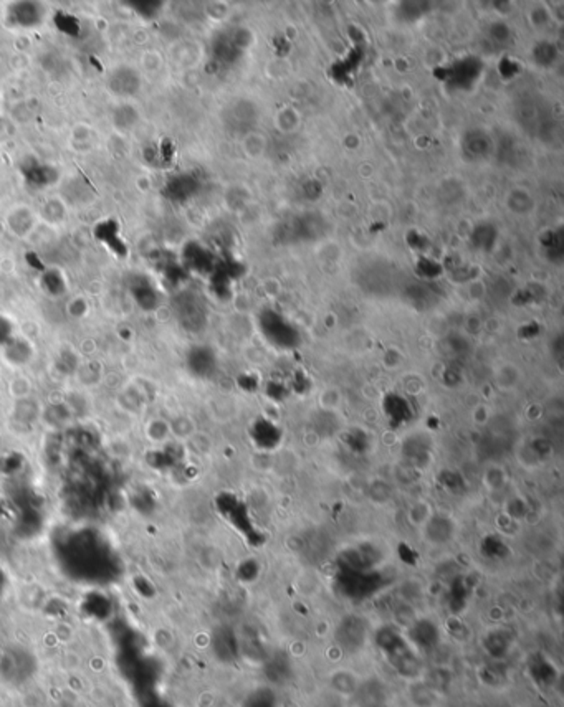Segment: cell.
Masks as SVG:
<instances>
[{
  "instance_id": "obj_6",
  "label": "cell",
  "mask_w": 564,
  "mask_h": 707,
  "mask_svg": "<svg viewBox=\"0 0 564 707\" xmlns=\"http://www.w3.org/2000/svg\"><path fill=\"white\" fill-rule=\"evenodd\" d=\"M199 190V180L190 174H181L167 182L164 195L176 202H184L189 200Z\"/></svg>"
},
{
  "instance_id": "obj_18",
  "label": "cell",
  "mask_w": 564,
  "mask_h": 707,
  "mask_svg": "<svg viewBox=\"0 0 564 707\" xmlns=\"http://www.w3.org/2000/svg\"><path fill=\"white\" fill-rule=\"evenodd\" d=\"M8 324L3 317H0V342H6L8 336Z\"/></svg>"
},
{
  "instance_id": "obj_2",
  "label": "cell",
  "mask_w": 564,
  "mask_h": 707,
  "mask_svg": "<svg viewBox=\"0 0 564 707\" xmlns=\"http://www.w3.org/2000/svg\"><path fill=\"white\" fill-rule=\"evenodd\" d=\"M248 436L258 451L270 453L275 451L283 441V430L275 422L267 417H258L250 423Z\"/></svg>"
},
{
  "instance_id": "obj_16",
  "label": "cell",
  "mask_w": 564,
  "mask_h": 707,
  "mask_svg": "<svg viewBox=\"0 0 564 707\" xmlns=\"http://www.w3.org/2000/svg\"><path fill=\"white\" fill-rule=\"evenodd\" d=\"M309 380L306 377L303 376V373H297V377L293 378V382H291V389H293L297 394H306V392L309 390Z\"/></svg>"
},
{
  "instance_id": "obj_1",
  "label": "cell",
  "mask_w": 564,
  "mask_h": 707,
  "mask_svg": "<svg viewBox=\"0 0 564 707\" xmlns=\"http://www.w3.org/2000/svg\"><path fill=\"white\" fill-rule=\"evenodd\" d=\"M258 327H260L262 336L275 345L276 349H295L302 341L297 327L286 317L281 316L280 313L267 309L258 317Z\"/></svg>"
},
{
  "instance_id": "obj_14",
  "label": "cell",
  "mask_w": 564,
  "mask_h": 707,
  "mask_svg": "<svg viewBox=\"0 0 564 707\" xmlns=\"http://www.w3.org/2000/svg\"><path fill=\"white\" fill-rule=\"evenodd\" d=\"M417 271L424 278H437L442 273V266L429 258H421L417 263Z\"/></svg>"
},
{
  "instance_id": "obj_10",
  "label": "cell",
  "mask_w": 564,
  "mask_h": 707,
  "mask_svg": "<svg viewBox=\"0 0 564 707\" xmlns=\"http://www.w3.org/2000/svg\"><path fill=\"white\" fill-rule=\"evenodd\" d=\"M42 17H43L42 8L34 2H20L15 3V6L10 8V20L13 24L22 27L36 25Z\"/></svg>"
},
{
  "instance_id": "obj_12",
  "label": "cell",
  "mask_w": 564,
  "mask_h": 707,
  "mask_svg": "<svg viewBox=\"0 0 564 707\" xmlns=\"http://www.w3.org/2000/svg\"><path fill=\"white\" fill-rule=\"evenodd\" d=\"M52 169L47 166H31L27 171V182L36 187H43L52 182Z\"/></svg>"
},
{
  "instance_id": "obj_7",
  "label": "cell",
  "mask_w": 564,
  "mask_h": 707,
  "mask_svg": "<svg viewBox=\"0 0 564 707\" xmlns=\"http://www.w3.org/2000/svg\"><path fill=\"white\" fill-rule=\"evenodd\" d=\"M481 65L475 58H465V60L457 62L449 70V75L445 76L450 83L457 86H468L475 83V80L480 76Z\"/></svg>"
},
{
  "instance_id": "obj_13",
  "label": "cell",
  "mask_w": 564,
  "mask_h": 707,
  "mask_svg": "<svg viewBox=\"0 0 564 707\" xmlns=\"http://www.w3.org/2000/svg\"><path fill=\"white\" fill-rule=\"evenodd\" d=\"M495 238H497V231L490 225H480L473 231V241H475V245L479 248H491V245L495 243Z\"/></svg>"
},
{
  "instance_id": "obj_9",
  "label": "cell",
  "mask_w": 564,
  "mask_h": 707,
  "mask_svg": "<svg viewBox=\"0 0 564 707\" xmlns=\"http://www.w3.org/2000/svg\"><path fill=\"white\" fill-rule=\"evenodd\" d=\"M189 367L199 377H209L216 371V355L207 348H195L189 354Z\"/></svg>"
},
{
  "instance_id": "obj_8",
  "label": "cell",
  "mask_w": 564,
  "mask_h": 707,
  "mask_svg": "<svg viewBox=\"0 0 564 707\" xmlns=\"http://www.w3.org/2000/svg\"><path fill=\"white\" fill-rule=\"evenodd\" d=\"M424 435H412L404 441L402 453L414 464H425L430 458V445Z\"/></svg>"
},
{
  "instance_id": "obj_5",
  "label": "cell",
  "mask_w": 564,
  "mask_h": 707,
  "mask_svg": "<svg viewBox=\"0 0 564 707\" xmlns=\"http://www.w3.org/2000/svg\"><path fill=\"white\" fill-rule=\"evenodd\" d=\"M139 75L138 71L133 70V68H116L115 71L109 75L108 86L113 93L118 94V97H133L134 93H138L139 90Z\"/></svg>"
},
{
  "instance_id": "obj_17",
  "label": "cell",
  "mask_w": 564,
  "mask_h": 707,
  "mask_svg": "<svg viewBox=\"0 0 564 707\" xmlns=\"http://www.w3.org/2000/svg\"><path fill=\"white\" fill-rule=\"evenodd\" d=\"M239 384H240V389H244L245 392H257L258 387H260V384H258V378L255 376H250V373H247V376H244L242 378H240Z\"/></svg>"
},
{
  "instance_id": "obj_4",
  "label": "cell",
  "mask_w": 564,
  "mask_h": 707,
  "mask_svg": "<svg viewBox=\"0 0 564 707\" xmlns=\"http://www.w3.org/2000/svg\"><path fill=\"white\" fill-rule=\"evenodd\" d=\"M382 412H384V417L388 418V422L390 423V427H402L406 423L411 422L414 418V407L411 402L406 399L404 395L397 394V392H389L388 395L382 399Z\"/></svg>"
},
{
  "instance_id": "obj_15",
  "label": "cell",
  "mask_w": 564,
  "mask_h": 707,
  "mask_svg": "<svg viewBox=\"0 0 564 707\" xmlns=\"http://www.w3.org/2000/svg\"><path fill=\"white\" fill-rule=\"evenodd\" d=\"M267 395L270 397L272 400H275V402H281V400H285L286 395H288V387L281 384V382H268Z\"/></svg>"
},
{
  "instance_id": "obj_11",
  "label": "cell",
  "mask_w": 564,
  "mask_h": 707,
  "mask_svg": "<svg viewBox=\"0 0 564 707\" xmlns=\"http://www.w3.org/2000/svg\"><path fill=\"white\" fill-rule=\"evenodd\" d=\"M185 262L197 271H209L212 268V257L199 245H189L185 248Z\"/></svg>"
},
{
  "instance_id": "obj_3",
  "label": "cell",
  "mask_w": 564,
  "mask_h": 707,
  "mask_svg": "<svg viewBox=\"0 0 564 707\" xmlns=\"http://www.w3.org/2000/svg\"><path fill=\"white\" fill-rule=\"evenodd\" d=\"M217 508L222 514L225 515L227 521H230L232 526H235L240 532L255 536V527L252 519H250L248 508L242 499L237 498L232 492H222L217 499Z\"/></svg>"
}]
</instances>
